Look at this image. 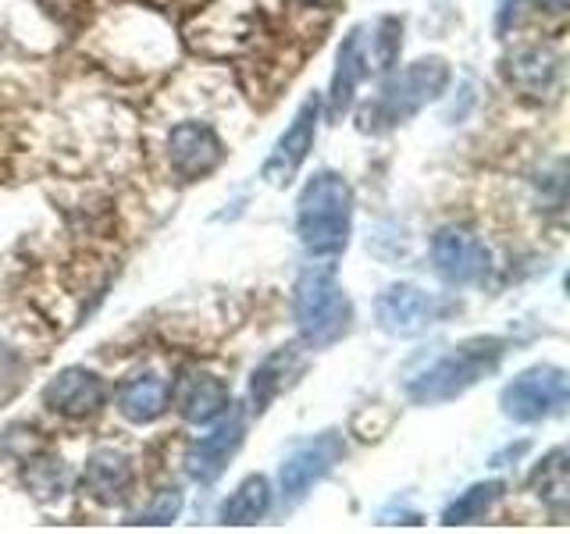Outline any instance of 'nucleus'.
I'll return each mask as SVG.
<instances>
[{
    "instance_id": "23",
    "label": "nucleus",
    "mask_w": 570,
    "mask_h": 534,
    "mask_svg": "<svg viewBox=\"0 0 570 534\" xmlns=\"http://www.w3.org/2000/svg\"><path fill=\"white\" fill-rule=\"evenodd\" d=\"M183 492L178 488H160L154 495V503L150 506H142L136 516H132V524H147V527H165V524H175L178 521V513H183Z\"/></svg>"
},
{
    "instance_id": "16",
    "label": "nucleus",
    "mask_w": 570,
    "mask_h": 534,
    "mask_svg": "<svg viewBox=\"0 0 570 534\" xmlns=\"http://www.w3.org/2000/svg\"><path fill=\"white\" fill-rule=\"evenodd\" d=\"M82 488L104 506H115L129 498L132 488V463L121 449H97L89 453L82 467Z\"/></svg>"
},
{
    "instance_id": "9",
    "label": "nucleus",
    "mask_w": 570,
    "mask_h": 534,
    "mask_svg": "<svg viewBox=\"0 0 570 534\" xmlns=\"http://www.w3.org/2000/svg\"><path fill=\"white\" fill-rule=\"evenodd\" d=\"M317 118H321V100L307 97L299 103V111L293 115L289 129L278 136L275 150L264 160L261 178L267 186H285L303 168V160H307V154L314 150V139H317Z\"/></svg>"
},
{
    "instance_id": "25",
    "label": "nucleus",
    "mask_w": 570,
    "mask_h": 534,
    "mask_svg": "<svg viewBox=\"0 0 570 534\" xmlns=\"http://www.w3.org/2000/svg\"><path fill=\"white\" fill-rule=\"evenodd\" d=\"M534 4H539V8H546V11H567V4H570V0H534Z\"/></svg>"
},
{
    "instance_id": "22",
    "label": "nucleus",
    "mask_w": 570,
    "mask_h": 534,
    "mask_svg": "<svg viewBox=\"0 0 570 534\" xmlns=\"http://www.w3.org/2000/svg\"><path fill=\"white\" fill-rule=\"evenodd\" d=\"M22 481L26 488L40 498V503H53V498H61L65 488H68V471L58 456H36L26 463L22 471Z\"/></svg>"
},
{
    "instance_id": "2",
    "label": "nucleus",
    "mask_w": 570,
    "mask_h": 534,
    "mask_svg": "<svg viewBox=\"0 0 570 534\" xmlns=\"http://www.w3.org/2000/svg\"><path fill=\"white\" fill-rule=\"evenodd\" d=\"M507 356V343L503 338H492V335H478L460 343L456 349H450L445 356H439L435 364H428L421 374L406 382V396L410 403L417 406H439V403H450L460 399L463 392L474 388L481 378L499 370Z\"/></svg>"
},
{
    "instance_id": "17",
    "label": "nucleus",
    "mask_w": 570,
    "mask_h": 534,
    "mask_svg": "<svg viewBox=\"0 0 570 534\" xmlns=\"http://www.w3.org/2000/svg\"><path fill=\"white\" fill-rule=\"evenodd\" d=\"M507 79L528 97H546L560 86V53L549 47H524L507 61Z\"/></svg>"
},
{
    "instance_id": "11",
    "label": "nucleus",
    "mask_w": 570,
    "mask_h": 534,
    "mask_svg": "<svg viewBox=\"0 0 570 534\" xmlns=\"http://www.w3.org/2000/svg\"><path fill=\"white\" fill-rule=\"evenodd\" d=\"M218 427L207 435H200L186 453V474L193 481H200V485H210V481H218L222 471L228 467V459L239 453V445L246 438V421L239 409H228L225 417L214 421Z\"/></svg>"
},
{
    "instance_id": "12",
    "label": "nucleus",
    "mask_w": 570,
    "mask_h": 534,
    "mask_svg": "<svg viewBox=\"0 0 570 534\" xmlns=\"http://www.w3.org/2000/svg\"><path fill=\"white\" fill-rule=\"evenodd\" d=\"M104 403H107V385L100 374L86 367H65L58 378H50L43 388V406L50 414L68 417V421L94 417Z\"/></svg>"
},
{
    "instance_id": "13",
    "label": "nucleus",
    "mask_w": 570,
    "mask_h": 534,
    "mask_svg": "<svg viewBox=\"0 0 570 534\" xmlns=\"http://www.w3.org/2000/svg\"><path fill=\"white\" fill-rule=\"evenodd\" d=\"M367 71H371L367 36L364 29H353L335 53V71L328 86V121H338L350 111L356 100V86L367 79Z\"/></svg>"
},
{
    "instance_id": "8",
    "label": "nucleus",
    "mask_w": 570,
    "mask_h": 534,
    "mask_svg": "<svg viewBox=\"0 0 570 534\" xmlns=\"http://www.w3.org/2000/svg\"><path fill=\"white\" fill-rule=\"evenodd\" d=\"M442 317V303L410 281H396L374 299V320L392 338H417Z\"/></svg>"
},
{
    "instance_id": "3",
    "label": "nucleus",
    "mask_w": 570,
    "mask_h": 534,
    "mask_svg": "<svg viewBox=\"0 0 570 534\" xmlns=\"http://www.w3.org/2000/svg\"><path fill=\"white\" fill-rule=\"evenodd\" d=\"M293 320L303 346L328 349L353 325V303L328 267H307L293 289Z\"/></svg>"
},
{
    "instance_id": "21",
    "label": "nucleus",
    "mask_w": 570,
    "mask_h": 534,
    "mask_svg": "<svg viewBox=\"0 0 570 534\" xmlns=\"http://www.w3.org/2000/svg\"><path fill=\"white\" fill-rule=\"evenodd\" d=\"M499 498H503V481H478L468 492H460L450 506L442 510V524L445 527H460V524H478Z\"/></svg>"
},
{
    "instance_id": "5",
    "label": "nucleus",
    "mask_w": 570,
    "mask_h": 534,
    "mask_svg": "<svg viewBox=\"0 0 570 534\" xmlns=\"http://www.w3.org/2000/svg\"><path fill=\"white\" fill-rule=\"evenodd\" d=\"M450 79H453L450 65L442 58L414 61L382 89V97L374 100V118L382 125H400L406 118H414L417 111H424L428 103H435L445 93Z\"/></svg>"
},
{
    "instance_id": "4",
    "label": "nucleus",
    "mask_w": 570,
    "mask_h": 534,
    "mask_svg": "<svg viewBox=\"0 0 570 534\" xmlns=\"http://www.w3.org/2000/svg\"><path fill=\"white\" fill-rule=\"evenodd\" d=\"M567 403H570L567 370L552 364H534L521 370L499 392V406L517 424H542L549 417H560L567 414Z\"/></svg>"
},
{
    "instance_id": "26",
    "label": "nucleus",
    "mask_w": 570,
    "mask_h": 534,
    "mask_svg": "<svg viewBox=\"0 0 570 534\" xmlns=\"http://www.w3.org/2000/svg\"><path fill=\"white\" fill-rule=\"evenodd\" d=\"M307 4H335V0H307Z\"/></svg>"
},
{
    "instance_id": "1",
    "label": "nucleus",
    "mask_w": 570,
    "mask_h": 534,
    "mask_svg": "<svg viewBox=\"0 0 570 534\" xmlns=\"http://www.w3.org/2000/svg\"><path fill=\"white\" fill-rule=\"evenodd\" d=\"M353 189L343 175L317 171L296 200V236L311 257H338L350 246Z\"/></svg>"
},
{
    "instance_id": "6",
    "label": "nucleus",
    "mask_w": 570,
    "mask_h": 534,
    "mask_svg": "<svg viewBox=\"0 0 570 534\" xmlns=\"http://www.w3.org/2000/svg\"><path fill=\"white\" fill-rule=\"evenodd\" d=\"M432 267L445 285L468 289V285L485 281L489 267H492V254L471 228L445 225L432 236Z\"/></svg>"
},
{
    "instance_id": "18",
    "label": "nucleus",
    "mask_w": 570,
    "mask_h": 534,
    "mask_svg": "<svg viewBox=\"0 0 570 534\" xmlns=\"http://www.w3.org/2000/svg\"><path fill=\"white\" fill-rule=\"evenodd\" d=\"M168 409V382L154 370H139L118 388V414L132 424H154Z\"/></svg>"
},
{
    "instance_id": "7",
    "label": "nucleus",
    "mask_w": 570,
    "mask_h": 534,
    "mask_svg": "<svg viewBox=\"0 0 570 534\" xmlns=\"http://www.w3.org/2000/svg\"><path fill=\"white\" fill-rule=\"evenodd\" d=\"M346 456V438L338 432H321L307 442H299L296 449L282 459L278 467V485H282V498L285 503H299L314 485H321L332 471L335 463Z\"/></svg>"
},
{
    "instance_id": "19",
    "label": "nucleus",
    "mask_w": 570,
    "mask_h": 534,
    "mask_svg": "<svg viewBox=\"0 0 570 534\" xmlns=\"http://www.w3.org/2000/svg\"><path fill=\"white\" fill-rule=\"evenodd\" d=\"M267 510H272V485H267V477L254 474L225 498L218 510V521L225 527H249V524L264 521Z\"/></svg>"
},
{
    "instance_id": "14",
    "label": "nucleus",
    "mask_w": 570,
    "mask_h": 534,
    "mask_svg": "<svg viewBox=\"0 0 570 534\" xmlns=\"http://www.w3.org/2000/svg\"><path fill=\"white\" fill-rule=\"evenodd\" d=\"M175 403L178 414H183L189 424H214L218 417L228 414L232 396L228 385L210 370H189L175 388Z\"/></svg>"
},
{
    "instance_id": "10",
    "label": "nucleus",
    "mask_w": 570,
    "mask_h": 534,
    "mask_svg": "<svg viewBox=\"0 0 570 534\" xmlns=\"http://www.w3.org/2000/svg\"><path fill=\"white\" fill-rule=\"evenodd\" d=\"M225 160V142L204 121H183L168 136V165L183 182L210 175Z\"/></svg>"
},
{
    "instance_id": "24",
    "label": "nucleus",
    "mask_w": 570,
    "mask_h": 534,
    "mask_svg": "<svg viewBox=\"0 0 570 534\" xmlns=\"http://www.w3.org/2000/svg\"><path fill=\"white\" fill-rule=\"evenodd\" d=\"M400 32H403V22L400 18H382L379 26H374V36H371V61H374V71H389L392 61H396L400 53Z\"/></svg>"
},
{
    "instance_id": "15",
    "label": "nucleus",
    "mask_w": 570,
    "mask_h": 534,
    "mask_svg": "<svg viewBox=\"0 0 570 534\" xmlns=\"http://www.w3.org/2000/svg\"><path fill=\"white\" fill-rule=\"evenodd\" d=\"M299 374H303V353L296 346H278L275 353H267L254 367V374H249V409L264 414Z\"/></svg>"
},
{
    "instance_id": "20",
    "label": "nucleus",
    "mask_w": 570,
    "mask_h": 534,
    "mask_svg": "<svg viewBox=\"0 0 570 534\" xmlns=\"http://www.w3.org/2000/svg\"><path fill=\"white\" fill-rule=\"evenodd\" d=\"M531 488L539 492L542 503L563 516L570 503V477H567V449H552L531 474Z\"/></svg>"
}]
</instances>
